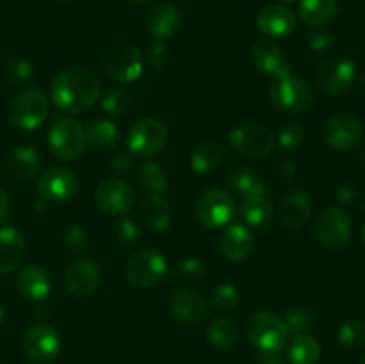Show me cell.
<instances>
[{"mask_svg":"<svg viewBox=\"0 0 365 364\" xmlns=\"http://www.w3.org/2000/svg\"><path fill=\"white\" fill-rule=\"evenodd\" d=\"M16 288L21 296L34 302H41L50 295V278L46 271L39 266H25L16 278Z\"/></svg>","mask_w":365,"mask_h":364,"instance_id":"obj_25","label":"cell"},{"mask_svg":"<svg viewBox=\"0 0 365 364\" xmlns=\"http://www.w3.org/2000/svg\"><path fill=\"white\" fill-rule=\"evenodd\" d=\"M307 39H309L310 49L316 52H327L335 45V36L324 27H312V31L307 34Z\"/></svg>","mask_w":365,"mask_h":364,"instance_id":"obj_43","label":"cell"},{"mask_svg":"<svg viewBox=\"0 0 365 364\" xmlns=\"http://www.w3.org/2000/svg\"><path fill=\"white\" fill-rule=\"evenodd\" d=\"M148 64L152 70L163 71L170 64V49L163 43H155L148 50Z\"/></svg>","mask_w":365,"mask_h":364,"instance_id":"obj_45","label":"cell"},{"mask_svg":"<svg viewBox=\"0 0 365 364\" xmlns=\"http://www.w3.org/2000/svg\"><path fill=\"white\" fill-rule=\"evenodd\" d=\"M38 189L46 202H66L77 195L78 178L68 168H52L43 175Z\"/></svg>","mask_w":365,"mask_h":364,"instance_id":"obj_15","label":"cell"},{"mask_svg":"<svg viewBox=\"0 0 365 364\" xmlns=\"http://www.w3.org/2000/svg\"><path fill=\"white\" fill-rule=\"evenodd\" d=\"M257 25L267 38H285L294 31L296 14L280 4L264 6L257 14Z\"/></svg>","mask_w":365,"mask_h":364,"instance_id":"obj_18","label":"cell"},{"mask_svg":"<svg viewBox=\"0 0 365 364\" xmlns=\"http://www.w3.org/2000/svg\"><path fill=\"white\" fill-rule=\"evenodd\" d=\"M356 364H365V355L360 357V360H359V363H356Z\"/></svg>","mask_w":365,"mask_h":364,"instance_id":"obj_57","label":"cell"},{"mask_svg":"<svg viewBox=\"0 0 365 364\" xmlns=\"http://www.w3.org/2000/svg\"><path fill=\"white\" fill-rule=\"evenodd\" d=\"M262 364H285V363L282 359H278V357H267Z\"/></svg>","mask_w":365,"mask_h":364,"instance_id":"obj_51","label":"cell"},{"mask_svg":"<svg viewBox=\"0 0 365 364\" xmlns=\"http://www.w3.org/2000/svg\"><path fill=\"white\" fill-rule=\"evenodd\" d=\"M278 141L287 150L298 148L305 141V128L302 127V123H287L278 134Z\"/></svg>","mask_w":365,"mask_h":364,"instance_id":"obj_41","label":"cell"},{"mask_svg":"<svg viewBox=\"0 0 365 364\" xmlns=\"http://www.w3.org/2000/svg\"><path fill=\"white\" fill-rule=\"evenodd\" d=\"M278 2H282V4H291V2H296V0H278Z\"/></svg>","mask_w":365,"mask_h":364,"instance_id":"obj_55","label":"cell"},{"mask_svg":"<svg viewBox=\"0 0 365 364\" xmlns=\"http://www.w3.org/2000/svg\"><path fill=\"white\" fill-rule=\"evenodd\" d=\"M312 89L291 70L277 75L269 86V100L278 111L287 114L303 113L312 103Z\"/></svg>","mask_w":365,"mask_h":364,"instance_id":"obj_3","label":"cell"},{"mask_svg":"<svg viewBox=\"0 0 365 364\" xmlns=\"http://www.w3.org/2000/svg\"><path fill=\"white\" fill-rule=\"evenodd\" d=\"M323 138L331 148L348 150L362 138V125L351 114H335L324 123Z\"/></svg>","mask_w":365,"mask_h":364,"instance_id":"obj_16","label":"cell"},{"mask_svg":"<svg viewBox=\"0 0 365 364\" xmlns=\"http://www.w3.org/2000/svg\"><path fill=\"white\" fill-rule=\"evenodd\" d=\"M132 2H146V0H132Z\"/></svg>","mask_w":365,"mask_h":364,"instance_id":"obj_59","label":"cell"},{"mask_svg":"<svg viewBox=\"0 0 365 364\" xmlns=\"http://www.w3.org/2000/svg\"><path fill=\"white\" fill-rule=\"evenodd\" d=\"M146 25H148V31L152 32V36H155L157 39H170L182 27V13L173 4H159L148 14Z\"/></svg>","mask_w":365,"mask_h":364,"instance_id":"obj_21","label":"cell"},{"mask_svg":"<svg viewBox=\"0 0 365 364\" xmlns=\"http://www.w3.org/2000/svg\"><path fill=\"white\" fill-rule=\"evenodd\" d=\"M359 161H360V164H362V168H364V170H365V145H364L362 152H360V157H359Z\"/></svg>","mask_w":365,"mask_h":364,"instance_id":"obj_52","label":"cell"},{"mask_svg":"<svg viewBox=\"0 0 365 364\" xmlns=\"http://www.w3.org/2000/svg\"><path fill=\"white\" fill-rule=\"evenodd\" d=\"M102 107L110 116H121L132 107V93L125 88H113L103 95Z\"/></svg>","mask_w":365,"mask_h":364,"instance_id":"obj_38","label":"cell"},{"mask_svg":"<svg viewBox=\"0 0 365 364\" xmlns=\"http://www.w3.org/2000/svg\"><path fill=\"white\" fill-rule=\"evenodd\" d=\"M228 184L235 189L237 193H241L242 198L246 196H259L266 195V184H264L262 177L257 175L255 171L250 170L246 164H232L230 170L227 171Z\"/></svg>","mask_w":365,"mask_h":364,"instance_id":"obj_28","label":"cell"},{"mask_svg":"<svg viewBox=\"0 0 365 364\" xmlns=\"http://www.w3.org/2000/svg\"><path fill=\"white\" fill-rule=\"evenodd\" d=\"M61 350V339L56 328L39 323L27 330L24 338V352L34 364H50Z\"/></svg>","mask_w":365,"mask_h":364,"instance_id":"obj_12","label":"cell"},{"mask_svg":"<svg viewBox=\"0 0 365 364\" xmlns=\"http://www.w3.org/2000/svg\"><path fill=\"white\" fill-rule=\"evenodd\" d=\"M241 216L252 227H264L273 218V206L266 195L246 196L241 203Z\"/></svg>","mask_w":365,"mask_h":364,"instance_id":"obj_33","label":"cell"},{"mask_svg":"<svg viewBox=\"0 0 365 364\" xmlns=\"http://www.w3.org/2000/svg\"><path fill=\"white\" fill-rule=\"evenodd\" d=\"M53 103L61 111L77 114L91 109L100 96V81L84 66H71L61 71L52 82Z\"/></svg>","mask_w":365,"mask_h":364,"instance_id":"obj_1","label":"cell"},{"mask_svg":"<svg viewBox=\"0 0 365 364\" xmlns=\"http://www.w3.org/2000/svg\"><path fill=\"white\" fill-rule=\"evenodd\" d=\"M255 241L253 234L245 225H230L221 236V252L230 261H242L252 253Z\"/></svg>","mask_w":365,"mask_h":364,"instance_id":"obj_23","label":"cell"},{"mask_svg":"<svg viewBox=\"0 0 365 364\" xmlns=\"http://www.w3.org/2000/svg\"><path fill=\"white\" fill-rule=\"evenodd\" d=\"M246 332H248L250 343L267 357L277 355L284 348L289 338L285 321L278 314L269 313V310L252 314L246 323Z\"/></svg>","mask_w":365,"mask_h":364,"instance_id":"obj_2","label":"cell"},{"mask_svg":"<svg viewBox=\"0 0 365 364\" xmlns=\"http://www.w3.org/2000/svg\"><path fill=\"white\" fill-rule=\"evenodd\" d=\"M362 88H364V93H365V75H364V79H362Z\"/></svg>","mask_w":365,"mask_h":364,"instance_id":"obj_58","label":"cell"},{"mask_svg":"<svg viewBox=\"0 0 365 364\" xmlns=\"http://www.w3.org/2000/svg\"><path fill=\"white\" fill-rule=\"evenodd\" d=\"M25 257V241L13 227L0 228V273L16 270Z\"/></svg>","mask_w":365,"mask_h":364,"instance_id":"obj_24","label":"cell"},{"mask_svg":"<svg viewBox=\"0 0 365 364\" xmlns=\"http://www.w3.org/2000/svg\"><path fill=\"white\" fill-rule=\"evenodd\" d=\"M321 357V345L314 335L299 334L289 346V359L292 364H316Z\"/></svg>","mask_w":365,"mask_h":364,"instance_id":"obj_34","label":"cell"},{"mask_svg":"<svg viewBox=\"0 0 365 364\" xmlns=\"http://www.w3.org/2000/svg\"><path fill=\"white\" fill-rule=\"evenodd\" d=\"M127 277L138 288H153L164 278L168 271V263L159 250L145 248L128 259Z\"/></svg>","mask_w":365,"mask_h":364,"instance_id":"obj_10","label":"cell"},{"mask_svg":"<svg viewBox=\"0 0 365 364\" xmlns=\"http://www.w3.org/2000/svg\"><path fill=\"white\" fill-rule=\"evenodd\" d=\"M86 143L91 148L96 150H109L120 143V131L116 125L109 120H96L89 123L84 131Z\"/></svg>","mask_w":365,"mask_h":364,"instance_id":"obj_32","label":"cell"},{"mask_svg":"<svg viewBox=\"0 0 365 364\" xmlns=\"http://www.w3.org/2000/svg\"><path fill=\"white\" fill-rule=\"evenodd\" d=\"M103 68L120 82H134L143 74L141 50L128 41H114L103 52Z\"/></svg>","mask_w":365,"mask_h":364,"instance_id":"obj_5","label":"cell"},{"mask_svg":"<svg viewBox=\"0 0 365 364\" xmlns=\"http://www.w3.org/2000/svg\"><path fill=\"white\" fill-rule=\"evenodd\" d=\"M4 77L9 82L11 86H25L34 79V68L29 61L20 59V57H14L9 59L2 68Z\"/></svg>","mask_w":365,"mask_h":364,"instance_id":"obj_36","label":"cell"},{"mask_svg":"<svg viewBox=\"0 0 365 364\" xmlns=\"http://www.w3.org/2000/svg\"><path fill=\"white\" fill-rule=\"evenodd\" d=\"M138 181L150 195H163L168 189V178L163 168L155 163H146L139 168Z\"/></svg>","mask_w":365,"mask_h":364,"instance_id":"obj_35","label":"cell"},{"mask_svg":"<svg viewBox=\"0 0 365 364\" xmlns=\"http://www.w3.org/2000/svg\"><path fill=\"white\" fill-rule=\"evenodd\" d=\"M132 166H134V159H132V156L128 152H118L110 157L109 168L114 173H127Z\"/></svg>","mask_w":365,"mask_h":364,"instance_id":"obj_47","label":"cell"},{"mask_svg":"<svg viewBox=\"0 0 365 364\" xmlns=\"http://www.w3.org/2000/svg\"><path fill=\"white\" fill-rule=\"evenodd\" d=\"M64 245L75 253L84 252L89 245L88 232L82 227H78V225H71V227L64 232Z\"/></svg>","mask_w":365,"mask_h":364,"instance_id":"obj_44","label":"cell"},{"mask_svg":"<svg viewBox=\"0 0 365 364\" xmlns=\"http://www.w3.org/2000/svg\"><path fill=\"white\" fill-rule=\"evenodd\" d=\"M207 339L217 350H232L239 341V327L228 316H216L207 327Z\"/></svg>","mask_w":365,"mask_h":364,"instance_id":"obj_30","label":"cell"},{"mask_svg":"<svg viewBox=\"0 0 365 364\" xmlns=\"http://www.w3.org/2000/svg\"><path fill=\"white\" fill-rule=\"evenodd\" d=\"M285 327H287L289 334H303L309 328L314 327V314L305 307H291L285 313Z\"/></svg>","mask_w":365,"mask_h":364,"instance_id":"obj_39","label":"cell"},{"mask_svg":"<svg viewBox=\"0 0 365 364\" xmlns=\"http://www.w3.org/2000/svg\"><path fill=\"white\" fill-rule=\"evenodd\" d=\"M170 307L175 318L185 321V323H195V321L202 320L205 316L207 309H209V302L198 289L180 288L171 296Z\"/></svg>","mask_w":365,"mask_h":364,"instance_id":"obj_19","label":"cell"},{"mask_svg":"<svg viewBox=\"0 0 365 364\" xmlns=\"http://www.w3.org/2000/svg\"><path fill=\"white\" fill-rule=\"evenodd\" d=\"M316 238L327 250H342L351 239V218L339 207H327L316 220Z\"/></svg>","mask_w":365,"mask_h":364,"instance_id":"obj_8","label":"cell"},{"mask_svg":"<svg viewBox=\"0 0 365 364\" xmlns=\"http://www.w3.org/2000/svg\"><path fill=\"white\" fill-rule=\"evenodd\" d=\"M337 14V0H302L298 7V16L310 27H324L334 21Z\"/></svg>","mask_w":365,"mask_h":364,"instance_id":"obj_27","label":"cell"},{"mask_svg":"<svg viewBox=\"0 0 365 364\" xmlns=\"http://www.w3.org/2000/svg\"><path fill=\"white\" fill-rule=\"evenodd\" d=\"M100 284V268L91 259H78L68 266L64 285L73 296H89Z\"/></svg>","mask_w":365,"mask_h":364,"instance_id":"obj_17","label":"cell"},{"mask_svg":"<svg viewBox=\"0 0 365 364\" xmlns=\"http://www.w3.org/2000/svg\"><path fill=\"white\" fill-rule=\"evenodd\" d=\"M312 214V200L305 191H292L282 200L280 220L289 228H302Z\"/></svg>","mask_w":365,"mask_h":364,"instance_id":"obj_22","label":"cell"},{"mask_svg":"<svg viewBox=\"0 0 365 364\" xmlns=\"http://www.w3.org/2000/svg\"><path fill=\"white\" fill-rule=\"evenodd\" d=\"M9 173L18 181H31L39 170V156L32 146H18L7 159Z\"/></svg>","mask_w":365,"mask_h":364,"instance_id":"obj_29","label":"cell"},{"mask_svg":"<svg viewBox=\"0 0 365 364\" xmlns=\"http://www.w3.org/2000/svg\"><path fill=\"white\" fill-rule=\"evenodd\" d=\"M250 54H252L253 64L260 71H264V74L277 77V75L291 70L282 49L277 43L271 41V39H259V41H255L252 49H250Z\"/></svg>","mask_w":365,"mask_h":364,"instance_id":"obj_20","label":"cell"},{"mask_svg":"<svg viewBox=\"0 0 365 364\" xmlns=\"http://www.w3.org/2000/svg\"><path fill=\"white\" fill-rule=\"evenodd\" d=\"M356 196H359V186L353 181H346L339 186L337 189V198L342 203H351L355 202Z\"/></svg>","mask_w":365,"mask_h":364,"instance_id":"obj_48","label":"cell"},{"mask_svg":"<svg viewBox=\"0 0 365 364\" xmlns=\"http://www.w3.org/2000/svg\"><path fill=\"white\" fill-rule=\"evenodd\" d=\"M139 218H141L143 225L152 231H166L171 221L170 203L163 198V195L145 196L139 206Z\"/></svg>","mask_w":365,"mask_h":364,"instance_id":"obj_26","label":"cell"},{"mask_svg":"<svg viewBox=\"0 0 365 364\" xmlns=\"http://www.w3.org/2000/svg\"><path fill=\"white\" fill-rule=\"evenodd\" d=\"M48 143L59 159H77L86 148L84 128L75 118L59 116L50 127Z\"/></svg>","mask_w":365,"mask_h":364,"instance_id":"obj_6","label":"cell"},{"mask_svg":"<svg viewBox=\"0 0 365 364\" xmlns=\"http://www.w3.org/2000/svg\"><path fill=\"white\" fill-rule=\"evenodd\" d=\"M355 63L349 59H330L319 64L316 82L328 95H342L355 81Z\"/></svg>","mask_w":365,"mask_h":364,"instance_id":"obj_13","label":"cell"},{"mask_svg":"<svg viewBox=\"0 0 365 364\" xmlns=\"http://www.w3.org/2000/svg\"><path fill=\"white\" fill-rule=\"evenodd\" d=\"M113 234L120 245L130 246L138 241L139 228L134 220H130V218H121V220L116 221V225H114Z\"/></svg>","mask_w":365,"mask_h":364,"instance_id":"obj_40","label":"cell"},{"mask_svg":"<svg viewBox=\"0 0 365 364\" xmlns=\"http://www.w3.org/2000/svg\"><path fill=\"white\" fill-rule=\"evenodd\" d=\"M239 302V291L235 285L232 284H221L220 288L214 291L212 296V303L221 310H228L234 309Z\"/></svg>","mask_w":365,"mask_h":364,"instance_id":"obj_42","label":"cell"},{"mask_svg":"<svg viewBox=\"0 0 365 364\" xmlns=\"http://www.w3.org/2000/svg\"><path fill=\"white\" fill-rule=\"evenodd\" d=\"M127 143L132 153L143 157L155 156L168 143L166 125L157 118H143L130 127Z\"/></svg>","mask_w":365,"mask_h":364,"instance_id":"obj_11","label":"cell"},{"mask_svg":"<svg viewBox=\"0 0 365 364\" xmlns=\"http://www.w3.org/2000/svg\"><path fill=\"white\" fill-rule=\"evenodd\" d=\"M178 275L184 278H189V280L202 278L205 275V264L200 259H196V257H185L178 264Z\"/></svg>","mask_w":365,"mask_h":364,"instance_id":"obj_46","label":"cell"},{"mask_svg":"<svg viewBox=\"0 0 365 364\" xmlns=\"http://www.w3.org/2000/svg\"><path fill=\"white\" fill-rule=\"evenodd\" d=\"M362 243L365 245V225H364V228H362Z\"/></svg>","mask_w":365,"mask_h":364,"instance_id":"obj_56","label":"cell"},{"mask_svg":"<svg viewBox=\"0 0 365 364\" xmlns=\"http://www.w3.org/2000/svg\"><path fill=\"white\" fill-rule=\"evenodd\" d=\"M7 213H9V198H7V193L4 191V188H0V223L6 220Z\"/></svg>","mask_w":365,"mask_h":364,"instance_id":"obj_50","label":"cell"},{"mask_svg":"<svg viewBox=\"0 0 365 364\" xmlns=\"http://www.w3.org/2000/svg\"><path fill=\"white\" fill-rule=\"evenodd\" d=\"M230 145L242 156L260 159L273 152L277 146V138L266 125L242 123L232 131Z\"/></svg>","mask_w":365,"mask_h":364,"instance_id":"obj_9","label":"cell"},{"mask_svg":"<svg viewBox=\"0 0 365 364\" xmlns=\"http://www.w3.org/2000/svg\"><path fill=\"white\" fill-rule=\"evenodd\" d=\"M225 148L220 141H203L191 153V166L196 173H210L221 164Z\"/></svg>","mask_w":365,"mask_h":364,"instance_id":"obj_31","label":"cell"},{"mask_svg":"<svg viewBox=\"0 0 365 364\" xmlns=\"http://www.w3.org/2000/svg\"><path fill=\"white\" fill-rule=\"evenodd\" d=\"M237 211L234 196L223 189H207L202 193L195 206V214L200 223L209 228L225 227L232 221Z\"/></svg>","mask_w":365,"mask_h":364,"instance_id":"obj_7","label":"cell"},{"mask_svg":"<svg viewBox=\"0 0 365 364\" xmlns=\"http://www.w3.org/2000/svg\"><path fill=\"white\" fill-rule=\"evenodd\" d=\"M339 343L349 350H360L365 346V320H349L339 328Z\"/></svg>","mask_w":365,"mask_h":364,"instance_id":"obj_37","label":"cell"},{"mask_svg":"<svg viewBox=\"0 0 365 364\" xmlns=\"http://www.w3.org/2000/svg\"><path fill=\"white\" fill-rule=\"evenodd\" d=\"M95 203L106 214H125L134 203V191L120 178L103 181L95 191Z\"/></svg>","mask_w":365,"mask_h":364,"instance_id":"obj_14","label":"cell"},{"mask_svg":"<svg viewBox=\"0 0 365 364\" xmlns=\"http://www.w3.org/2000/svg\"><path fill=\"white\" fill-rule=\"evenodd\" d=\"M2 323H4V310L2 307H0V327H2Z\"/></svg>","mask_w":365,"mask_h":364,"instance_id":"obj_54","label":"cell"},{"mask_svg":"<svg viewBox=\"0 0 365 364\" xmlns=\"http://www.w3.org/2000/svg\"><path fill=\"white\" fill-rule=\"evenodd\" d=\"M56 2H59V4H63V6H66V4H71V2H73V0H56Z\"/></svg>","mask_w":365,"mask_h":364,"instance_id":"obj_53","label":"cell"},{"mask_svg":"<svg viewBox=\"0 0 365 364\" xmlns=\"http://www.w3.org/2000/svg\"><path fill=\"white\" fill-rule=\"evenodd\" d=\"M277 175L282 181L291 182L292 178L298 175V166H296V163H292L291 159H282L280 163L277 164Z\"/></svg>","mask_w":365,"mask_h":364,"instance_id":"obj_49","label":"cell"},{"mask_svg":"<svg viewBox=\"0 0 365 364\" xmlns=\"http://www.w3.org/2000/svg\"><path fill=\"white\" fill-rule=\"evenodd\" d=\"M48 116V98L38 88H29L14 95L9 103V120L21 131H34Z\"/></svg>","mask_w":365,"mask_h":364,"instance_id":"obj_4","label":"cell"}]
</instances>
